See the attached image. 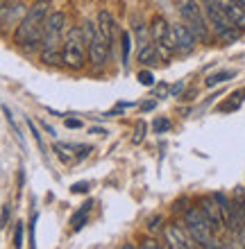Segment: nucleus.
Returning <instances> with one entry per match:
<instances>
[{"instance_id": "nucleus-13", "label": "nucleus", "mask_w": 245, "mask_h": 249, "mask_svg": "<svg viewBox=\"0 0 245 249\" xmlns=\"http://www.w3.org/2000/svg\"><path fill=\"white\" fill-rule=\"evenodd\" d=\"M98 25H100V30H102V34L107 36V41H109V46H113V39H116V23H113L112 14L102 9V12L98 14Z\"/></svg>"}, {"instance_id": "nucleus-15", "label": "nucleus", "mask_w": 245, "mask_h": 249, "mask_svg": "<svg viewBox=\"0 0 245 249\" xmlns=\"http://www.w3.org/2000/svg\"><path fill=\"white\" fill-rule=\"evenodd\" d=\"M73 150H75V145H68V143H57L55 145V152L59 154V159L64 161V163H71V161H73Z\"/></svg>"}, {"instance_id": "nucleus-23", "label": "nucleus", "mask_w": 245, "mask_h": 249, "mask_svg": "<svg viewBox=\"0 0 245 249\" xmlns=\"http://www.w3.org/2000/svg\"><path fill=\"white\" fill-rule=\"evenodd\" d=\"M143 131H146V124L141 123L139 127H136V136H134V143H141V141H143Z\"/></svg>"}, {"instance_id": "nucleus-5", "label": "nucleus", "mask_w": 245, "mask_h": 249, "mask_svg": "<svg viewBox=\"0 0 245 249\" xmlns=\"http://www.w3.org/2000/svg\"><path fill=\"white\" fill-rule=\"evenodd\" d=\"M175 7H177L182 20L191 27V32L195 34L200 41H209L211 27H209V20H207L205 7H200L198 0H175Z\"/></svg>"}, {"instance_id": "nucleus-9", "label": "nucleus", "mask_w": 245, "mask_h": 249, "mask_svg": "<svg viewBox=\"0 0 245 249\" xmlns=\"http://www.w3.org/2000/svg\"><path fill=\"white\" fill-rule=\"evenodd\" d=\"M172 41H175V50L177 53L188 54V53H193L198 36L191 32V27L186 25V23H175L172 25Z\"/></svg>"}, {"instance_id": "nucleus-29", "label": "nucleus", "mask_w": 245, "mask_h": 249, "mask_svg": "<svg viewBox=\"0 0 245 249\" xmlns=\"http://www.w3.org/2000/svg\"><path fill=\"white\" fill-rule=\"evenodd\" d=\"M236 2H241V5H243V7H245V0H236Z\"/></svg>"}, {"instance_id": "nucleus-22", "label": "nucleus", "mask_w": 245, "mask_h": 249, "mask_svg": "<svg viewBox=\"0 0 245 249\" xmlns=\"http://www.w3.org/2000/svg\"><path fill=\"white\" fill-rule=\"evenodd\" d=\"M127 54H130V34H123V59H127Z\"/></svg>"}, {"instance_id": "nucleus-18", "label": "nucleus", "mask_w": 245, "mask_h": 249, "mask_svg": "<svg viewBox=\"0 0 245 249\" xmlns=\"http://www.w3.org/2000/svg\"><path fill=\"white\" fill-rule=\"evenodd\" d=\"M139 82L143 86H152V82H154V75L150 71H141L139 72Z\"/></svg>"}, {"instance_id": "nucleus-19", "label": "nucleus", "mask_w": 245, "mask_h": 249, "mask_svg": "<svg viewBox=\"0 0 245 249\" xmlns=\"http://www.w3.org/2000/svg\"><path fill=\"white\" fill-rule=\"evenodd\" d=\"M152 127H154V131H157V134H161V131H166L168 127H170V123H168L166 118H161V120H154Z\"/></svg>"}, {"instance_id": "nucleus-11", "label": "nucleus", "mask_w": 245, "mask_h": 249, "mask_svg": "<svg viewBox=\"0 0 245 249\" xmlns=\"http://www.w3.org/2000/svg\"><path fill=\"white\" fill-rule=\"evenodd\" d=\"M164 233H166V243H168V247H172V249H193V247H198V243L191 238V233L186 236L184 229H182L179 224H168Z\"/></svg>"}, {"instance_id": "nucleus-28", "label": "nucleus", "mask_w": 245, "mask_h": 249, "mask_svg": "<svg viewBox=\"0 0 245 249\" xmlns=\"http://www.w3.org/2000/svg\"><path fill=\"white\" fill-rule=\"evenodd\" d=\"M86 190H89V184H86V181L84 184H75L73 186V193H86Z\"/></svg>"}, {"instance_id": "nucleus-1", "label": "nucleus", "mask_w": 245, "mask_h": 249, "mask_svg": "<svg viewBox=\"0 0 245 249\" xmlns=\"http://www.w3.org/2000/svg\"><path fill=\"white\" fill-rule=\"evenodd\" d=\"M48 0H39L37 5L30 7V12L23 16V20L19 23L16 32H14V43L27 53H34L37 46L41 43L43 30H46V20H48Z\"/></svg>"}, {"instance_id": "nucleus-10", "label": "nucleus", "mask_w": 245, "mask_h": 249, "mask_svg": "<svg viewBox=\"0 0 245 249\" xmlns=\"http://www.w3.org/2000/svg\"><path fill=\"white\" fill-rule=\"evenodd\" d=\"M198 209L202 211V215L209 220V224L213 227V231H218L223 224H225V217H223V211H220L218 206V199H216V195L211 197H202L198 202Z\"/></svg>"}, {"instance_id": "nucleus-7", "label": "nucleus", "mask_w": 245, "mask_h": 249, "mask_svg": "<svg viewBox=\"0 0 245 249\" xmlns=\"http://www.w3.org/2000/svg\"><path fill=\"white\" fill-rule=\"evenodd\" d=\"M84 32L89 39V59H91L93 68H102L109 59V41L102 34L98 23H84Z\"/></svg>"}, {"instance_id": "nucleus-17", "label": "nucleus", "mask_w": 245, "mask_h": 249, "mask_svg": "<svg viewBox=\"0 0 245 249\" xmlns=\"http://www.w3.org/2000/svg\"><path fill=\"white\" fill-rule=\"evenodd\" d=\"M89 209H91V204H86L84 209H80L77 213L73 215V220H71V224H73V229H80L82 222H86V213H89Z\"/></svg>"}, {"instance_id": "nucleus-25", "label": "nucleus", "mask_w": 245, "mask_h": 249, "mask_svg": "<svg viewBox=\"0 0 245 249\" xmlns=\"http://www.w3.org/2000/svg\"><path fill=\"white\" fill-rule=\"evenodd\" d=\"M66 127H71V129H80V127H82V120L68 118V120H66Z\"/></svg>"}, {"instance_id": "nucleus-27", "label": "nucleus", "mask_w": 245, "mask_h": 249, "mask_svg": "<svg viewBox=\"0 0 245 249\" xmlns=\"http://www.w3.org/2000/svg\"><path fill=\"white\" fill-rule=\"evenodd\" d=\"M159 229H161V217H154L150 222V231H159Z\"/></svg>"}, {"instance_id": "nucleus-14", "label": "nucleus", "mask_w": 245, "mask_h": 249, "mask_svg": "<svg viewBox=\"0 0 245 249\" xmlns=\"http://www.w3.org/2000/svg\"><path fill=\"white\" fill-rule=\"evenodd\" d=\"M159 59H164V57H161V53L152 43H148V46H143L139 50V61H143V64L154 66V64H159Z\"/></svg>"}, {"instance_id": "nucleus-20", "label": "nucleus", "mask_w": 245, "mask_h": 249, "mask_svg": "<svg viewBox=\"0 0 245 249\" xmlns=\"http://www.w3.org/2000/svg\"><path fill=\"white\" fill-rule=\"evenodd\" d=\"M27 124H30V131H32V134H34V141H37V145H39L41 150H46V147H43V141H41V134H39V131H37V127H34V123H32V120H27Z\"/></svg>"}, {"instance_id": "nucleus-6", "label": "nucleus", "mask_w": 245, "mask_h": 249, "mask_svg": "<svg viewBox=\"0 0 245 249\" xmlns=\"http://www.w3.org/2000/svg\"><path fill=\"white\" fill-rule=\"evenodd\" d=\"M184 224H186V231L191 233V238L200 247H218V240L213 238V227L209 224L202 211L195 206V209H186L184 211Z\"/></svg>"}, {"instance_id": "nucleus-24", "label": "nucleus", "mask_w": 245, "mask_h": 249, "mask_svg": "<svg viewBox=\"0 0 245 249\" xmlns=\"http://www.w3.org/2000/svg\"><path fill=\"white\" fill-rule=\"evenodd\" d=\"M139 247H143V249H159L161 245H159V243H154V240H143V243H141Z\"/></svg>"}, {"instance_id": "nucleus-3", "label": "nucleus", "mask_w": 245, "mask_h": 249, "mask_svg": "<svg viewBox=\"0 0 245 249\" xmlns=\"http://www.w3.org/2000/svg\"><path fill=\"white\" fill-rule=\"evenodd\" d=\"M89 57V39L84 27H71L64 39V66L71 71H82Z\"/></svg>"}, {"instance_id": "nucleus-4", "label": "nucleus", "mask_w": 245, "mask_h": 249, "mask_svg": "<svg viewBox=\"0 0 245 249\" xmlns=\"http://www.w3.org/2000/svg\"><path fill=\"white\" fill-rule=\"evenodd\" d=\"M202 7H205V14H207V20H209L211 32L216 34L220 41L232 43V41L239 39L241 30L234 25L232 18L225 14V9L218 5V0H205V2H202Z\"/></svg>"}, {"instance_id": "nucleus-8", "label": "nucleus", "mask_w": 245, "mask_h": 249, "mask_svg": "<svg viewBox=\"0 0 245 249\" xmlns=\"http://www.w3.org/2000/svg\"><path fill=\"white\" fill-rule=\"evenodd\" d=\"M150 32H152L154 46H157V50L161 53L164 59L170 57L172 53H177V50H175V41H172V25L164 18V16H154Z\"/></svg>"}, {"instance_id": "nucleus-21", "label": "nucleus", "mask_w": 245, "mask_h": 249, "mask_svg": "<svg viewBox=\"0 0 245 249\" xmlns=\"http://www.w3.org/2000/svg\"><path fill=\"white\" fill-rule=\"evenodd\" d=\"M14 245H16V247H20V245H23V224H19V227H16V236H14Z\"/></svg>"}, {"instance_id": "nucleus-26", "label": "nucleus", "mask_w": 245, "mask_h": 249, "mask_svg": "<svg viewBox=\"0 0 245 249\" xmlns=\"http://www.w3.org/2000/svg\"><path fill=\"white\" fill-rule=\"evenodd\" d=\"M7 222H9V206H2V227H7Z\"/></svg>"}, {"instance_id": "nucleus-12", "label": "nucleus", "mask_w": 245, "mask_h": 249, "mask_svg": "<svg viewBox=\"0 0 245 249\" xmlns=\"http://www.w3.org/2000/svg\"><path fill=\"white\" fill-rule=\"evenodd\" d=\"M218 5L225 9V14L232 18V23L239 27L241 32H245V7L236 0H218Z\"/></svg>"}, {"instance_id": "nucleus-2", "label": "nucleus", "mask_w": 245, "mask_h": 249, "mask_svg": "<svg viewBox=\"0 0 245 249\" xmlns=\"http://www.w3.org/2000/svg\"><path fill=\"white\" fill-rule=\"evenodd\" d=\"M64 32H66V14H48L46 30L41 36V61L46 66L64 64V39H66Z\"/></svg>"}, {"instance_id": "nucleus-16", "label": "nucleus", "mask_w": 245, "mask_h": 249, "mask_svg": "<svg viewBox=\"0 0 245 249\" xmlns=\"http://www.w3.org/2000/svg\"><path fill=\"white\" fill-rule=\"evenodd\" d=\"M236 72L234 71H223V72H218V75H211V77L207 79V86H216V84H220V82H225V79H232Z\"/></svg>"}]
</instances>
